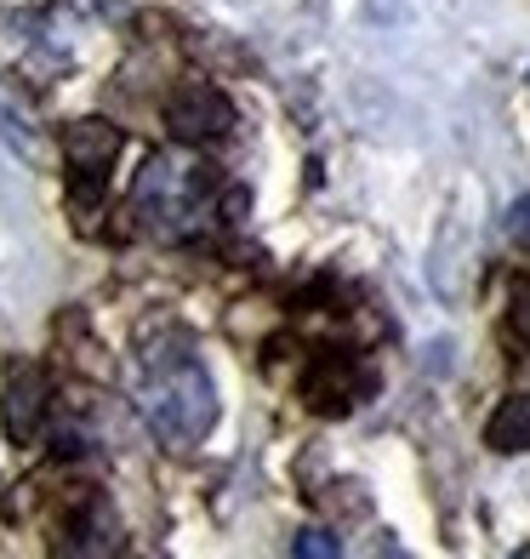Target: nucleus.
<instances>
[{
  "label": "nucleus",
  "mask_w": 530,
  "mask_h": 559,
  "mask_svg": "<svg viewBox=\"0 0 530 559\" xmlns=\"http://www.w3.org/2000/svg\"><path fill=\"white\" fill-rule=\"evenodd\" d=\"M132 405L148 423V435L171 451H194L217 428V412H222L212 371L200 366V354L183 348V343H155L137 360Z\"/></svg>",
  "instance_id": "obj_1"
},
{
  "label": "nucleus",
  "mask_w": 530,
  "mask_h": 559,
  "mask_svg": "<svg viewBox=\"0 0 530 559\" xmlns=\"http://www.w3.org/2000/svg\"><path fill=\"white\" fill-rule=\"evenodd\" d=\"M212 194H217V183H212V171L200 160H189V155H155L137 171L132 212H137V223L148 228V235L183 240V235H194V228L206 223Z\"/></svg>",
  "instance_id": "obj_2"
},
{
  "label": "nucleus",
  "mask_w": 530,
  "mask_h": 559,
  "mask_svg": "<svg viewBox=\"0 0 530 559\" xmlns=\"http://www.w3.org/2000/svg\"><path fill=\"white\" fill-rule=\"evenodd\" d=\"M371 389H376V377L353 360V354H314L309 371H302V400H309L314 412H325V417L353 412Z\"/></svg>",
  "instance_id": "obj_3"
},
{
  "label": "nucleus",
  "mask_w": 530,
  "mask_h": 559,
  "mask_svg": "<svg viewBox=\"0 0 530 559\" xmlns=\"http://www.w3.org/2000/svg\"><path fill=\"white\" fill-rule=\"evenodd\" d=\"M234 126V104L206 81H189L166 97V132L177 143H212V138H229Z\"/></svg>",
  "instance_id": "obj_4"
},
{
  "label": "nucleus",
  "mask_w": 530,
  "mask_h": 559,
  "mask_svg": "<svg viewBox=\"0 0 530 559\" xmlns=\"http://www.w3.org/2000/svg\"><path fill=\"white\" fill-rule=\"evenodd\" d=\"M46 371L35 360H12L7 366V389H0V417H7V440L12 445H35L46 428Z\"/></svg>",
  "instance_id": "obj_5"
},
{
  "label": "nucleus",
  "mask_w": 530,
  "mask_h": 559,
  "mask_svg": "<svg viewBox=\"0 0 530 559\" xmlns=\"http://www.w3.org/2000/svg\"><path fill=\"white\" fill-rule=\"evenodd\" d=\"M63 155L81 177H104V166L120 155V132L109 120H74L63 132Z\"/></svg>",
  "instance_id": "obj_6"
},
{
  "label": "nucleus",
  "mask_w": 530,
  "mask_h": 559,
  "mask_svg": "<svg viewBox=\"0 0 530 559\" xmlns=\"http://www.w3.org/2000/svg\"><path fill=\"white\" fill-rule=\"evenodd\" d=\"M485 445H491L496 456L530 451V389H514V394L491 412V423H485Z\"/></svg>",
  "instance_id": "obj_7"
},
{
  "label": "nucleus",
  "mask_w": 530,
  "mask_h": 559,
  "mask_svg": "<svg viewBox=\"0 0 530 559\" xmlns=\"http://www.w3.org/2000/svg\"><path fill=\"white\" fill-rule=\"evenodd\" d=\"M0 138H7L17 155H40V132H35V109L7 74H0Z\"/></svg>",
  "instance_id": "obj_8"
},
{
  "label": "nucleus",
  "mask_w": 530,
  "mask_h": 559,
  "mask_svg": "<svg viewBox=\"0 0 530 559\" xmlns=\"http://www.w3.org/2000/svg\"><path fill=\"white\" fill-rule=\"evenodd\" d=\"M291 554H309V559H332V554H342V543L332 537L325 525H302L297 537H291Z\"/></svg>",
  "instance_id": "obj_9"
},
{
  "label": "nucleus",
  "mask_w": 530,
  "mask_h": 559,
  "mask_svg": "<svg viewBox=\"0 0 530 559\" xmlns=\"http://www.w3.org/2000/svg\"><path fill=\"white\" fill-rule=\"evenodd\" d=\"M502 228H508V240H514V246L530 251V194L514 200V206H508V223H502Z\"/></svg>",
  "instance_id": "obj_10"
},
{
  "label": "nucleus",
  "mask_w": 530,
  "mask_h": 559,
  "mask_svg": "<svg viewBox=\"0 0 530 559\" xmlns=\"http://www.w3.org/2000/svg\"><path fill=\"white\" fill-rule=\"evenodd\" d=\"M508 332H514L519 343H530V286H519L514 302H508Z\"/></svg>",
  "instance_id": "obj_11"
}]
</instances>
